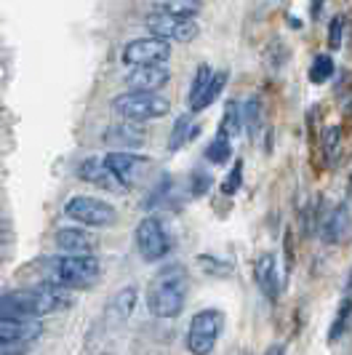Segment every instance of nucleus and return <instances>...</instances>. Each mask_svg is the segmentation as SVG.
<instances>
[{
  "label": "nucleus",
  "mask_w": 352,
  "mask_h": 355,
  "mask_svg": "<svg viewBox=\"0 0 352 355\" xmlns=\"http://www.w3.org/2000/svg\"><path fill=\"white\" fill-rule=\"evenodd\" d=\"M350 315H352V297H344L342 304H339V310H336L334 323H331V329H328V342H339V337L347 331Z\"/></svg>",
  "instance_id": "nucleus-21"
},
{
  "label": "nucleus",
  "mask_w": 352,
  "mask_h": 355,
  "mask_svg": "<svg viewBox=\"0 0 352 355\" xmlns=\"http://www.w3.org/2000/svg\"><path fill=\"white\" fill-rule=\"evenodd\" d=\"M339 144H342V128L339 125H326L323 131V153L328 163H334L336 155H339Z\"/></svg>",
  "instance_id": "nucleus-26"
},
{
  "label": "nucleus",
  "mask_w": 352,
  "mask_h": 355,
  "mask_svg": "<svg viewBox=\"0 0 352 355\" xmlns=\"http://www.w3.org/2000/svg\"><path fill=\"white\" fill-rule=\"evenodd\" d=\"M225 86H227V72H213V78H211V83H209V89L203 91V96L195 102L190 110L193 112H203L209 105H213L216 99H219V94L225 91Z\"/></svg>",
  "instance_id": "nucleus-18"
},
{
  "label": "nucleus",
  "mask_w": 352,
  "mask_h": 355,
  "mask_svg": "<svg viewBox=\"0 0 352 355\" xmlns=\"http://www.w3.org/2000/svg\"><path fill=\"white\" fill-rule=\"evenodd\" d=\"M240 179H243V163H240V160H235V168H232V174L225 179L222 193H225V196H235V193H238V187H240Z\"/></svg>",
  "instance_id": "nucleus-28"
},
{
  "label": "nucleus",
  "mask_w": 352,
  "mask_h": 355,
  "mask_svg": "<svg viewBox=\"0 0 352 355\" xmlns=\"http://www.w3.org/2000/svg\"><path fill=\"white\" fill-rule=\"evenodd\" d=\"M197 265L203 267L206 272H211V275H225V272H229V262H222V259H216V257H209V254L197 257Z\"/></svg>",
  "instance_id": "nucleus-27"
},
{
  "label": "nucleus",
  "mask_w": 352,
  "mask_h": 355,
  "mask_svg": "<svg viewBox=\"0 0 352 355\" xmlns=\"http://www.w3.org/2000/svg\"><path fill=\"white\" fill-rule=\"evenodd\" d=\"M240 123H243V118H240V105H238V102H227V105H225V115H222L219 131L227 134L229 139H232V137L240 131Z\"/></svg>",
  "instance_id": "nucleus-22"
},
{
  "label": "nucleus",
  "mask_w": 352,
  "mask_h": 355,
  "mask_svg": "<svg viewBox=\"0 0 352 355\" xmlns=\"http://www.w3.org/2000/svg\"><path fill=\"white\" fill-rule=\"evenodd\" d=\"M331 75H334V59H331L328 53L315 56V62H313V67H310V80H313L315 86H320V83H326Z\"/></svg>",
  "instance_id": "nucleus-25"
},
{
  "label": "nucleus",
  "mask_w": 352,
  "mask_h": 355,
  "mask_svg": "<svg viewBox=\"0 0 352 355\" xmlns=\"http://www.w3.org/2000/svg\"><path fill=\"white\" fill-rule=\"evenodd\" d=\"M209 187H211V177H206L203 171H195L193 174V196H203Z\"/></svg>",
  "instance_id": "nucleus-30"
},
{
  "label": "nucleus",
  "mask_w": 352,
  "mask_h": 355,
  "mask_svg": "<svg viewBox=\"0 0 352 355\" xmlns=\"http://www.w3.org/2000/svg\"><path fill=\"white\" fill-rule=\"evenodd\" d=\"M342 33H344V17H334L328 24V46L331 49L342 46Z\"/></svg>",
  "instance_id": "nucleus-29"
},
{
  "label": "nucleus",
  "mask_w": 352,
  "mask_h": 355,
  "mask_svg": "<svg viewBox=\"0 0 352 355\" xmlns=\"http://www.w3.org/2000/svg\"><path fill=\"white\" fill-rule=\"evenodd\" d=\"M78 177L83 179V182H91V184H115V187H121L112 174L107 171L105 166V158H99V155H91L80 163V168H78Z\"/></svg>",
  "instance_id": "nucleus-16"
},
{
  "label": "nucleus",
  "mask_w": 352,
  "mask_h": 355,
  "mask_svg": "<svg viewBox=\"0 0 352 355\" xmlns=\"http://www.w3.org/2000/svg\"><path fill=\"white\" fill-rule=\"evenodd\" d=\"M225 331V313L216 307H206L195 313L187 329V350L193 355H211L216 342Z\"/></svg>",
  "instance_id": "nucleus-3"
},
{
  "label": "nucleus",
  "mask_w": 352,
  "mask_h": 355,
  "mask_svg": "<svg viewBox=\"0 0 352 355\" xmlns=\"http://www.w3.org/2000/svg\"><path fill=\"white\" fill-rule=\"evenodd\" d=\"M350 190H352V177H350Z\"/></svg>",
  "instance_id": "nucleus-35"
},
{
  "label": "nucleus",
  "mask_w": 352,
  "mask_h": 355,
  "mask_svg": "<svg viewBox=\"0 0 352 355\" xmlns=\"http://www.w3.org/2000/svg\"><path fill=\"white\" fill-rule=\"evenodd\" d=\"M56 246L67 257H94L99 249V241L83 227H59L56 230Z\"/></svg>",
  "instance_id": "nucleus-11"
},
{
  "label": "nucleus",
  "mask_w": 352,
  "mask_h": 355,
  "mask_svg": "<svg viewBox=\"0 0 352 355\" xmlns=\"http://www.w3.org/2000/svg\"><path fill=\"white\" fill-rule=\"evenodd\" d=\"M137 249H139L141 259L150 265L166 259V254L171 249V241H168V232L158 216H144L137 225Z\"/></svg>",
  "instance_id": "nucleus-7"
},
{
  "label": "nucleus",
  "mask_w": 352,
  "mask_h": 355,
  "mask_svg": "<svg viewBox=\"0 0 352 355\" xmlns=\"http://www.w3.org/2000/svg\"><path fill=\"white\" fill-rule=\"evenodd\" d=\"M347 291H350V297H352V272H350V281H347Z\"/></svg>",
  "instance_id": "nucleus-34"
},
{
  "label": "nucleus",
  "mask_w": 352,
  "mask_h": 355,
  "mask_svg": "<svg viewBox=\"0 0 352 355\" xmlns=\"http://www.w3.org/2000/svg\"><path fill=\"white\" fill-rule=\"evenodd\" d=\"M107 147H118V153H134V147H141L147 142V131L137 123H115L109 125L105 134H102Z\"/></svg>",
  "instance_id": "nucleus-12"
},
{
  "label": "nucleus",
  "mask_w": 352,
  "mask_h": 355,
  "mask_svg": "<svg viewBox=\"0 0 352 355\" xmlns=\"http://www.w3.org/2000/svg\"><path fill=\"white\" fill-rule=\"evenodd\" d=\"M102 265L96 257H56L51 262V284L64 288H83L96 284Z\"/></svg>",
  "instance_id": "nucleus-4"
},
{
  "label": "nucleus",
  "mask_w": 352,
  "mask_h": 355,
  "mask_svg": "<svg viewBox=\"0 0 352 355\" xmlns=\"http://www.w3.org/2000/svg\"><path fill=\"white\" fill-rule=\"evenodd\" d=\"M158 11H166L171 17L179 19H193L195 14L203 11V3H190V0H168V3H158Z\"/></svg>",
  "instance_id": "nucleus-19"
},
{
  "label": "nucleus",
  "mask_w": 352,
  "mask_h": 355,
  "mask_svg": "<svg viewBox=\"0 0 352 355\" xmlns=\"http://www.w3.org/2000/svg\"><path fill=\"white\" fill-rule=\"evenodd\" d=\"M171 59V43L160 40V37H137L123 49V62L128 67L139 70V67H160Z\"/></svg>",
  "instance_id": "nucleus-6"
},
{
  "label": "nucleus",
  "mask_w": 352,
  "mask_h": 355,
  "mask_svg": "<svg viewBox=\"0 0 352 355\" xmlns=\"http://www.w3.org/2000/svg\"><path fill=\"white\" fill-rule=\"evenodd\" d=\"M211 78H213V72L209 64H200L197 67V72H195V80H193V86H190V94H187V105L193 107L200 96H203V91L209 89V83H211Z\"/></svg>",
  "instance_id": "nucleus-23"
},
{
  "label": "nucleus",
  "mask_w": 352,
  "mask_h": 355,
  "mask_svg": "<svg viewBox=\"0 0 352 355\" xmlns=\"http://www.w3.org/2000/svg\"><path fill=\"white\" fill-rule=\"evenodd\" d=\"M8 241H11V227H8V222L0 219V243H8Z\"/></svg>",
  "instance_id": "nucleus-31"
},
{
  "label": "nucleus",
  "mask_w": 352,
  "mask_h": 355,
  "mask_svg": "<svg viewBox=\"0 0 352 355\" xmlns=\"http://www.w3.org/2000/svg\"><path fill=\"white\" fill-rule=\"evenodd\" d=\"M40 331L35 320H11V318H0V347H8V345H17L24 339H33Z\"/></svg>",
  "instance_id": "nucleus-15"
},
{
  "label": "nucleus",
  "mask_w": 352,
  "mask_h": 355,
  "mask_svg": "<svg viewBox=\"0 0 352 355\" xmlns=\"http://www.w3.org/2000/svg\"><path fill=\"white\" fill-rule=\"evenodd\" d=\"M195 134H197V125H195L193 115H182V118H176V123L171 125V134H168V150L176 153L179 147H184V144L190 142Z\"/></svg>",
  "instance_id": "nucleus-17"
},
{
  "label": "nucleus",
  "mask_w": 352,
  "mask_h": 355,
  "mask_svg": "<svg viewBox=\"0 0 352 355\" xmlns=\"http://www.w3.org/2000/svg\"><path fill=\"white\" fill-rule=\"evenodd\" d=\"M320 8H323L320 3H313V6H310V11H313V17H317V14H320Z\"/></svg>",
  "instance_id": "nucleus-33"
},
{
  "label": "nucleus",
  "mask_w": 352,
  "mask_h": 355,
  "mask_svg": "<svg viewBox=\"0 0 352 355\" xmlns=\"http://www.w3.org/2000/svg\"><path fill=\"white\" fill-rule=\"evenodd\" d=\"M105 166L121 187H134V184L147 174V168L152 166V160L139 155V153H118V150H109L105 155Z\"/></svg>",
  "instance_id": "nucleus-9"
},
{
  "label": "nucleus",
  "mask_w": 352,
  "mask_h": 355,
  "mask_svg": "<svg viewBox=\"0 0 352 355\" xmlns=\"http://www.w3.org/2000/svg\"><path fill=\"white\" fill-rule=\"evenodd\" d=\"M187 291H190V281H187V270L182 265H168L160 270L152 278V284L147 288V302L150 310L158 318H176L184 302H187Z\"/></svg>",
  "instance_id": "nucleus-1"
},
{
  "label": "nucleus",
  "mask_w": 352,
  "mask_h": 355,
  "mask_svg": "<svg viewBox=\"0 0 352 355\" xmlns=\"http://www.w3.org/2000/svg\"><path fill=\"white\" fill-rule=\"evenodd\" d=\"M254 281L262 288V294L267 297V302H278L281 294V284H278V262L275 254H259V259L254 262Z\"/></svg>",
  "instance_id": "nucleus-13"
},
{
  "label": "nucleus",
  "mask_w": 352,
  "mask_h": 355,
  "mask_svg": "<svg viewBox=\"0 0 352 355\" xmlns=\"http://www.w3.org/2000/svg\"><path fill=\"white\" fill-rule=\"evenodd\" d=\"M144 24H147V30H150L152 35L160 37V40H168V43H171V40L193 43L195 37L200 35V30H197V24H195L193 19L171 17V14H166V11H152V14H147Z\"/></svg>",
  "instance_id": "nucleus-8"
},
{
  "label": "nucleus",
  "mask_w": 352,
  "mask_h": 355,
  "mask_svg": "<svg viewBox=\"0 0 352 355\" xmlns=\"http://www.w3.org/2000/svg\"><path fill=\"white\" fill-rule=\"evenodd\" d=\"M229 155H232V139H229L227 134H216V139L211 142V147L206 150V158L211 160V163H227Z\"/></svg>",
  "instance_id": "nucleus-24"
},
{
  "label": "nucleus",
  "mask_w": 352,
  "mask_h": 355,
  "mask_svg": "<svg viewBox=\"0 0 352 355\" xmlns=\"http://www.w3.org/2000/svg\"><path fill=\"white\" fill-rule=\"evenodd\" d=\"M264 355H285V347H283V345H272V347H267Z\"/></svg>",
  "instance_id": "nucleus-32"
},
{
  "label": "nucleus",
  "mask_w": 352,
  "mask_h": 355,
  "mask_svg": "<svg viewBox=\"0 0 352 355\" xmlns=\"http://www.w3.org/2000/svg\"><path fill=\"white\" fill-rule=\"evenodd\" d=\"M64 214L78 225H88V227H112L118 222L115 206L94 196H72L64 203Z\"/></svg>",
  "instance_id": "nucleus-5"
},
{
  "label": "nucleus",
  "mask_w": 352,
  "mask_h": 355,
  "mask_svg": "<svg viewBox=\"0 0 352 355\" xmlns=\"http://www.w3.org/2000/svg\"><path fill=\"white\" fill-rule=\"evenodd\" d=\"M112 110L128 121V123H144V121H158L163 115H168L171 102L160 94H134L125 91L121 96L112 99Z\"/></svg>",
  "instance_id": "nucleus-2"
},
{
  "label": "nucleus",
  "mask_w": 352,
  "mask_h": 355,
  "mask_svg": "<svg viewBox=\"0 0 352 355\" xmlns=\"http://www.w3.org/2000/svg\"><path fill=\"white\" fill-rule=\"evenodd\" d=\"M350 206L347 203H339L334 211H328L323 227H320V238L323 243H339L347 232H350Z\"/></svg>",
  "instance_id": "nucleus-14"
},
{
  "label": "nucleus",
  "mask_w": 352,
  "mask_h": 355,
  "mask_svg": "<svg viewBox=\"0 0 352 355\" xmlns=\"http://www.w3.org/2000/svg\"><path fill=\"white\" fill-rule=\"evenodd\" d=\"M137 297H139V288L131 284L121 288L118 294H115V300H112V310L118 313V318H128L131 315V310H134V304H137Z\"/></svg>",
  "instance_id": "nucleus-20"
},
{
  "label": "nucleus",
  "mask_w": 352,
  "mask_h": 355,
  "mask_svg": "<svg viewBox=\"0 0 352 355\" xmlns=\"http://www.w3.org/2000/svg\"><path fill=\"white\" fill-rule=\"evenodd\" d=\"M171 80V70L168 64H160V67H139V70H131L125 75V86L134 94H158L163 86H168Z\"/></svg>",
  "instance_id": "nucleus-10"
}]
</instances>
